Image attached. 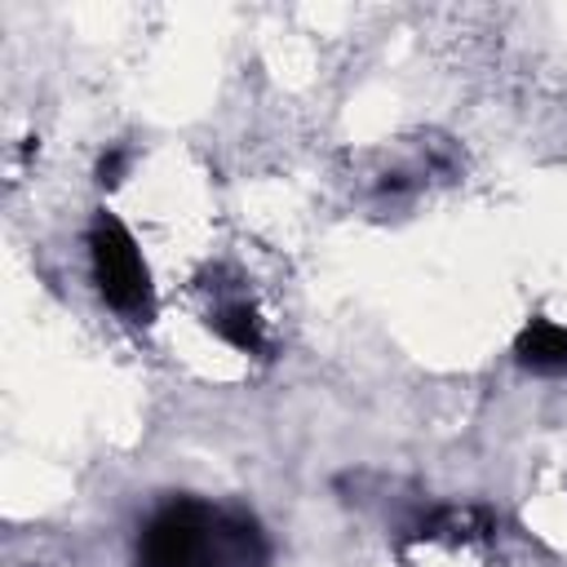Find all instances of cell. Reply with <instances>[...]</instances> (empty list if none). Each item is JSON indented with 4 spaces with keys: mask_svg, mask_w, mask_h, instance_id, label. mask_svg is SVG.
Wrapping results in <instances>:
<instances>
[{
    "mask_svg": "<svg viewBox=\"0 0 567 567\" xmlns=\"http://www.w3.org/2000/svg\"><path fill=\"white\" fill-rule=\"evenodd\" d=\"M89 266H93V284L102 292V301L111 310H120L124 319L146 323L155 315V292H151V270L142 261L137 239L128 235V226L111 213H97L89 226Z\"/></svg>",
    "mask_w": 567,
    "mask_h": 567,
    "instance_id": "obj_1",
    "label": "cell"
},
{
    "mask_svg": "<svg viewBox=\"0 0 567 567\" xmlns=\"http://www.w3.org/2000/svg\"><path fill=\"white\" fill-rule=\"evenodd\" d=\"M514 354L527 372H540V377H558L567 372V328L554 323V319H532L518 341H514Z\"/></svg>",
    "mask_w": 567,
    "mask_h": 567,
    "instance_id": "obj_2",
    "label": "cell"
},
{
    "mask_svg": "<svg viewBox=\"0 0 567 567\" xmlns=\"http://www.w3.org/2000/svg\"><path fill=\"white\" fill-rule=\"evenodd\" d=\"M213 328H217V337H221V341H230V346H235V350H244V354H261V350H266L261 319H257L244 301L221 306V310L213 315Z\"/></svg>",
    "mask_w": 567,
    "mask_h": 567,
    "instance_id": "obj_3",
    "label": "cell"
},
{
    "mask_svg": "<svg viewBox=\"0 0 567 567\" xmlns=\"http://www.w3.org/2000/svg\"><path fill=\"white\" fill-rule=\"evenodd\" d=\"M120 164H124V155H120V151H115V155H106V159H102V168H97V173H102V182H120V177H115V173H120Z\"/></svg>",
    "mask_w": 567,
    "mask_h": 567,
    "instance_id": "obj_4",
    "label": "cell"
}]
</instances>
